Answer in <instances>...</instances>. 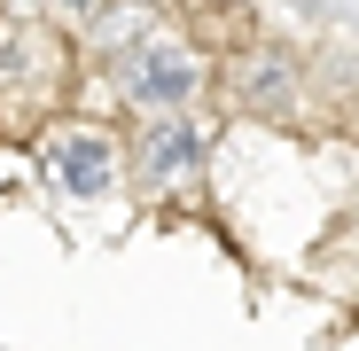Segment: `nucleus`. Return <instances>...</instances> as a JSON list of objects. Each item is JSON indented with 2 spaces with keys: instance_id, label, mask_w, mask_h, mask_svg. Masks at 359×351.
Returning <instances> with one entry per match:
<instances>
[{
  "instance_id": "nucleus-5",
  "label": "nucleus",
  "mask_w": 359,
  "mask_h": 351,
  "mask_svg": "<svg viewBox=\"0 0 359 351\" xmlns=\"http://www.w3.org/2000/svg\"><path fill=\"white\" fill-rule=\"evenodd\" d=\"M63 8H71V16H94V8H102V0H63Z\"/></svg>"
},
{
  "instance_id": "nucleus-2",
  "label": "nucleus",
  "mask_w": 359,
  "mask_h": 351,
  "mask_svg": "<svg viewBox=\"0 0 359 351\" xmlns=\"http://www.w3.org/2000/svg\"><path fill=\"white\" fill-rule=\"evenodd\" d=\"M55 180L71 195H102L109 188V141L102 133H63L55 141Z\"/></svg>"
},
{
  "instance_id": "nucleus-3",
  "label": "nucleus",
  "mask_w": 359,
  "mask_h": 351,
  "mask_svg": "<svg viewBox=\"0 0 359 351\" xmlns=\"http://www.w3.org/2000/svg\"><path fill=\"white\" fill-rule=\"evenodd\" d=\"M188 156H196V133H188V125H156V133L141 141V164H149V172H180Z\"/></svg>"
},
{
  "instance_id": "nucleus-1",
  "label": "nucleus",
  "mask_w": 359,
  "mask_h": 351,
  "mask_svg": "<svg viewBox=\"0 0 359 351\" xmlns=\"http://www.w3.org/2000/svg\"><path fill=\"white\" fill-rule=\"evenodd\" d=\"M126 94H133L141 109H149V102H188V94H196V55H180V47H149V55H133Z\"/></svg>"
},
{
  "instance_id": "nucleus-4",
  "label": "nucleus",
  "mask_w": 359,
  "mask_h": 351,
  "mask_svg": "<svg viewBox=\"0 0 359 351\" xmlns=\"http://www.w3.org/2000/svg\"><path fill=\"white\" fill-rule=\"evenodd\" d=\"M250 102H258V109L289 102V63H258V71H250Z\"/></svg>"
}]
</instances>
